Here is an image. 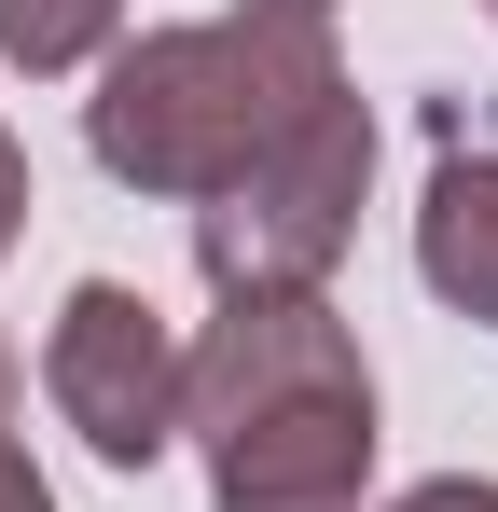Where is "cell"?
I'll return each instance as SVG.
<instances>
[{
    "mask_svg": "<svg viewBox=\"0 0 498 512\" xmlns=\"http://www.w3.org/2000/svg\"><path fill=\"white\" fill-rule=\"evenodd\" d=\"M332 84H346L332 14H305V0H236V14L111 42V70H97V97H83V153L125 180V194L208 208V194L249 180Z\"/></svg>",
    "mask_w": 498,
    "mask_h": 512,
    "instance_id": "obj_1",
    "label": "cell"
},
{
    "mask_svg": "<svg viewBox=\"0 0 498 512\" xmlns=\"http://www.w3.org/2000/svg\"><path fill=\"white\" fill-rule=\"evenodd\" d=\"M180 443L208 457L222 512H360L374 485V360L319 291H249L194 333Z\"/></svg>",
    "mask_w": 498,
    "mask_h": 512,
    "instance_id": "obj_2",
    "label": "cell"
},
{
    "mask_svg": "<svg viewBox=\"0 0 498 512\" xmlns=\"http://www.w3.org/2000/svg\"><path fill=\"white\" fill-rule=\"evenodd\" d=\"M360 180H374V111H360V84H332L249 180H222V194L194 208L208 291H222V305H249V291H319L332 263H346V236H360Z\"/></svg>",
    "mask_w": 498,
    "mask_h": 512,
    "instance_id": "obj_3",
    "label": "cell"
},
{
    "mask_svg": "<svg viewBox=\"0 0 498 512\" xmlns=\"http://www.w3.org/2000/svg\"><path fill=\"white\" fill-rule=\"evenodd\" d=\"M42 402L83 429L97 471H153L166 443H180V402H194V346L166 333L153 291L83 277L70 305H56V333H42Z\"/></svg>",
    "mask_w": 498,
    "mask_h": 512,
    "instance_id": "obj_4",
    "label": "cell"
},
{
    "mask_svg": "<svg viewBox=\"0 0 498 512\" xmlns=\"http://www.w3.org/2000/svg\"><path fill=\"white\" fill-rule=\"evenodd\" d=\"M415 277L498 333V139H443V167L415 194Z\"/></svg>",
    "mask_w": 498,
    "mask_h": 512,
    "instance_id": "obj_5",
    "label": "cell"
},
{
    "mask_svg": "<svg viewBox=\"0 0 498 512\" xmlns=\"http://www.w3.org/2000/svg\"><path fill=\"white\" fill-rule=\"evenodd\" d=\"M125 42V0H0V70L56 84V70H111Z\"/></svg>",
    "mask_w": 498,
    "mask_h": 512,
    "instance_id": "obj_6",
    "label": "cell"
},
{
    "mask_svg": "<svg viewBox=\"0 0 498 512\" xmlns=\"http://www.w3.org/2000/svg\"><path fill=\"white\" fill-rule=\"evenodd\" d=\"M28 208H42V194H28V139L0 125V263H14V236H28Z\"/></svg>",
    "mask_w": 498,
    "mask_h": 512,
    "instance_id": "obj_7",
    "label": "cell"
},
{
    "mask_svg": "<svg viewBox=\"0 0 498 512\" xmlns=\"http://www.w3.org/2000/svg\"><path fill=\"white\" fill-rule=\"evenodd\" d=\"M388 512H498V485H485V471H443V485H402Z\"/></svg>",
    "mask_w": 498,
    "mask_h": 512,
    "instance_id": "obj_8",
    "label": "cell"
},
{
    "mask_svg": "<svg viewBox=\"0 0 498 512\" xmlns=\"http://www.w3.org/2000/svg\"><path fill=\"white\" fill-rule=\"evenodd\" d=\"M0 512H56V485L28 471V443H14V429H0Z\"/></svg>",
    "mask_w": 498,
    "mask_h": 512,
    "instance_id": "obj_9",
    "label": "cell"
},
{
    "mask_svg": "<svg viewBox=\"0 0 498 512\" xmlns=\"http://www.w3.org/2000/svg\"><path fill=\"white\" fill-rule=\"evenodd\" d=\"M0 429H14V346H0Z\"/></svg>",
    "mask_w": 498,
    "mask_h": 512,
    "instance_id": "obj_10",
    "label": "cell"
},
{
    "mask_svg": "<svg viewBox=\"0 0 498 512\" xmlns=\"http://www.w3.org/2000/svg\"><path fill=\"white\" fill-rule=\"evenodd\" d=\"M305 14H332V0H305Z\"/></svg>",
    "mask_w": 498,
    "mask_h": 512,
    "instance_id": "obj_11",
    "label": "cell"
},
{
    "mask_svg": "<svg viewBox=\"0 0 498 512\" xmlns=\"http://www.w3.org/2000/svg\"><path fill=\"white\" fill-rule=\"evenodd\" d=\"M485 14H498V0H485Z\"/></svg>",
    "mask_w": 498,
    "mask_h": 512,
    "instance_id": "obj_12",
    "label": "cell"
}]
</instances>
